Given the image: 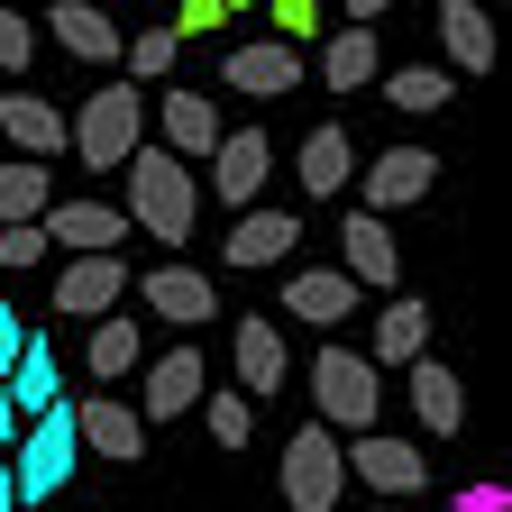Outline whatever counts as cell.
<instances>
[{"instance_id": "obj_1", "label": "cell", "mask_w": 512, "mask_h": 512, "mask_svg": "<svg viewBox=\"0 0 512 512\" xmlns=\"http://www.w3.org/2000/svg\"><path fill=\"white\" fill-rule=\"evenodd\" d=\"M119 174H128V220H138L156 247H183L192 220H202V174H192L183 156H165V147H138Z\"/></svg>"}, {"instance_id": "obj_2", "label": "cell", "mask_w": 512, "mask_h": 512, "mask_svg": "<svg viewBox=\"0 0 512 512\" xmlns=\"http://www.w3.org/2000/svg\"><path fill=\"white\" fill-rule=\"evenodd\" d=\"M138 147H147V101H138V83H101L74 119H64V156H83L92 174H119Z\"/></svg>"}, {"instance_id": "obj_3", "label": "cell", "mask_w": 512, "mask_h": 512, "mask_svg": "<svg viewBox=\"0 0 512 512\" xmlns=\"http://www.w3.org/2000/svg\"><path fill=\"white\" fill-rule=\"evenodd\" d=\"M74 403H55V412H37L28 430H19V448L0 458V476H10V494H19V512L28 503H55L64 494V476H74Z\"/></svg>"}, {"instance_id": "obj_4", "label": "cell", "mask_w": 512, "mask_h": 512, "mask_svg": "<svg viewBox=\"0 0 512 512\" xmlns=\"http://www.w3.org/2000/svg\"><path fill=\"white\" fill-rule=\"evenodd\" d=\"M311 403H320V430H348V439H366L375 430V412H384V375L357 357V348H320L311 357Z\"/></svg>"}, {"instance_id": "obj_5", "label": "cell", "mask_w": 512, "mask_h": 512, "mask_svg": "<svg viewBox=\"0 0 512 512\" xmlns=\"http://www.w3.org/2000/svg\"><path fill=\"white\" fill-rule=\"evenodd\" d=\"M339 494H348V458H339V430H293L284 439V503L293 512H339Z\"/></svg>"}, {"instance_id": "obj_6", "label": "cell", "mask_w": 512, "mask_h": 512, "mask_svg": "<svg viewBox=\"0 0 512 512\" xmlns=\"http://www.w3.org/2000/svg\"><path fill=\"white\" fill-rule=\"evenodd\" d=\"M266 165H275V138H266V128H220V147L202 156V174H211V202L256 211V202H266Z\"/></svg>"}, {"instance_id": "obj_7", "label": "cell", "mask_w": 512, "mask_h": 512, "mask_svg": "<svg viewBox=\"0 0 512 512\" xmlns=\"http://www.w3.org/2000/svg\"><path fill=\"white\" fill-rule=\"evenodd\" d=\"M74 448L83 458H110V467H138L147 458V421L128 394H83L74 403Z\"/></svg>"}, {"instance_id": "obj_8", "label": "cell", "mask_w": 512, "mask_h": 512, "mask_svg": "<svg viewBox=\"0 0 512 512\" xmlns=\"http://www.w3.org/2000/svg\"><path fill=\"white\" fill-rule=\"evenodd\" d=\"M202 394H211V366H202V348L183 339V348H165V357L147 366V394H138V421H147V430H156V421H183V412L202 403Z\"/></svg>"}, {"instance_id": "obj_9", "label": "cell", "mask_w": 512, "mask_h": 512, "mask_svg": "<svg viewBox=\"0 0 512 512\" xmlns=\"http://www.w3.org/2000/svg\"><path fill=\"white\" fill-rule=\"evenodd\" d=\"M220 83L247 92V101H284V92L302 83V46H284V37H247V46H229Z\"/></svg>"}, {"instance_id": "obj_10", "label": "cell", "mask_w": 512, "mask_h": 512, "mask_svg": "<svg viewBox=\"0 0 512 512\" xmlns=\"http://www.w3.org/2000/svg\"><path fill=\"white\" fill-rule=\"evenodd\" d=\"M46 247H74V256H119L128 247V211L110 202H46Z\"/></svg>"}, {"instance_id": "obj_11", "label": "cell", "mask_w": 512, "mask_h": 512, "mask_svg": "<svg viewBox=\"0 0 512 512\" xmlns=\"http://www.w3.org/2000/svg\"><path fill=\"white\" fill-rule=\"evenodd\" d=\"M339 247H348V284L357 293H394L403 284V247H394V229H384L375 211H348V229H339Z\"/></svg>"}, {"instance_id": "obj_12", "label": "cell", "mask_w": 512, "mask_h": 512, "mask_svg": "<svg viewBox=\"0 0 512 512\" xmlns=\"http://www.w3.org/2000/svg\"><path fill=\"white\" fill-rule=\"evenodd\" d=\"M128 302V266L119 256H74V266L55 275V311L64 320H110Z\"/></svg>"}, {"instance_id": "obj_13", "label": "cell", "mask_w": 512, "mask_h": 512, "mask_svg": "<svg viewBox=\"0 0 512 512\" xmlns=\"http://www.w3.org/2000/svg\"><path fill=\"white\" fill-rule=\"evenodd\" d=\"M339 458H348V476H366L375 494H421V448L412 439H384V430H366V439H339Z\"/></svg>"}, {"instance_id": "obj_14", "label": "cell", "mask_w": 512, "mask_h": 512, "mask_svg": "<svg viewBox=\"0 0 512 512\" xmlns=\"http://www.w3.org/2000/svg\"><path fill=\"white\" fill-rule=\"evenodd\" d=\"M430 183H439V156H430V147H384V156L357 174L366 211H403V202H421Z\"/></svg>"}, {"instance_id": "obj_15", "label": "cell", "mask_w": 512, "mask_h": 512, "mask_svg": "<svg viewBox=\"0 0 512 512\" xmlns=\"http://www.w3.org/2000/svg\"><path fill=\"white\" fill-rule=\"evenodd\" d=\"M366 366H412V357H430V302L421 293H394L375 311V339L357 348Z\"/></svg>"}, {"instance_id": "obj_16", "label": "cell", "mask_w": 512, "mask_h": 512, "mask_svg": "<svg viewBox=\"0 0 512 512\" xmlns=\"http://www.w3.org/2000/svg\"><path fill=\"white\" fill-rule=\"evenodd\" d=\"M229 357H238V394H247V403H256V394H284V375H293V357H284V330H275V311H266V320H238Z\"/></svg>"}, {"instance_id": "obj_17", "label": "cell", "mask_w": 512, "mask_h": 512, "mask_svg": "<svg viewBox=\"0 0 512 512\" xmlns=\"http://www.w3.org/2000/svg\"><path fill=\"white\" fill-rule=\"evenodd\" d=\"M156 128H165V156H183V165H202L211 147H220V110L202 101V92H156Z\"/></svg>"}, {"instance_id": "obj_18", "label": "cell", "mask_w": 512, "mask_h": 512, "mask_svg": "<svg viewBox=\"0 0 512 512\" xmlns=\"http://www.w3.org/2000/svg\"><path fill=\"white\" fill-rule=\"evenodd\" d=\"M403 403L421 412V430H430V439H448V430L467 421V384L448 375L439 357H412V366H403Z\"/></svg>"}, {"instance_id": "obj_19", "label": "cell", "mask_w": 512, "mask_h": 512, "mask_svg": "<svg viewBox=\"0 0 512 512\" xmlns=\"http://www.w3.org/2000/svg\"><path fill=\"white\" fill-rule=\"evenodd\" d=\"M138 302H147L156 320H183V330L220 320V293H211V275H192V266H156V275L138 284Z\"/></svg>"}, {"instance_id": "obj_20", "label": "cell", "mask_w": 512, "mask_h": 512, "mask_svg": "<svg viewBox=\"0 0 512 512\" xmlns=\"http://www.w3.org/2000/svg\"><path fill=\"white\" fill-rule=\"evenodd\" d=\"M293 247H302V220L256 202V211L229 220V247H220V256H229V266H275V256H293Z\"/></svg>"}, {"instance_id": "obj_21", "label": "cell", "mask_w": 512, "mask_h": 512, "mask_svg": "<svg viewBox=\"0 0 512 512\" xmlns=\"http://www.w3.org/2000/svg\"><path fill=\"white\" fill-rule=\"evenodd\" d=\"M284 311L311 320V330H339V320H357V284H348L339 266H302V275L284 284Z\"/></svg>"}, {"instance_id": "obj_22", "label": "cell", "mask_w": 512, "mask_h": 512, "mask_svg": "<svg viewBox=\"0 0 512 512\" xmlns=\"http://www.w3.org/2000/svg\"><path fill=\"white\" fill-rule=\"evenodd\" d=\"M55 46H64V55H83V64H119L128 28H110L101 0H55Z\"/></svg>"}, {"instance_id": "obj_23", "label": "cell", "mask_w": 512, "mask_h": 512, "mask_svg": "<svg viewBox=\"0 0 512 512\" xmlns=\"http://www.w3.org/2000/svg\"><path fill=\"white\" fill-rule=\"evenodd\" d=\"M0 138H10L28 165H46V156H64V110L37 101V92H10L0 101Z\"/></svg>"}, {"instance_id": "obj_24", "label": "cell", "mask_w": 512, "mask_h": 512, "mask_svg": "<svg viewBox=\"0 0 512 512\" xmlns=\"http://www.w3.org/2000/svg\"><path fill=\"white\" fill-rule=\"evenodd\" d=\"M439 37H448V74H494V10L439 0Z\"/></svg>"}, {"instance_id": "obj_25", "label": "cell", "mask_w": 512, "mask_h": 512, "mask_svg": "<svg viewBox=\"0 0 512 512\" xmlns=\"http://www.w3.org/2000/svg\"><path fill=\"white\" fill-rule=\"evenodd\" d=\"M384 74V46H375V28H330V46H320V83H330L339 101L348 92H366Z\"/></svg>"}, {"instance_id": "obj_26", "label": "cell", "mask_w": 512, "mask_h": 512, "mask_svg": "<svg viewBox=\"0 0 512 512\" xmlns=\"http://www.w3.org/2000/svg\"><path fill=\"white\" fill-rule=\"evenodd\" d=\"M293 165H302V192H311V202H330V192H348V174H357V138H348V128H311Z\"/></svg>"}, {"instance_id": "obj_27", "label": "cell", "mask_w": 512, "mask_h": 512, "mask_svg": "<svg viewBox=\"0 0 512 512\" xmlns=\"http://www.w3.org/2000/svg\"><path fill=\"white\" fill-rule=\"evenodd\" d=\"M0 384H10V412L19 421H37V412H55L64 394H55V339H37L28 330V348H19V366L10 375H0Z\"/></svg>"}, {"instance_id": "obj_28", "label": "cell", "mask_w": 512, "mask_h": 512, "mask_svg": "<svg viewBox=\"0 0 512 512\" xmlns=\"http://www.w3.org/2000/svg\"><path fill=\"white\" fill-rule=\"evenodd\" d=\"M375 83H384V101L412 110V119H430V110L458 101V74H448V64H403V74H375Z\"/></svg>"}, {"instance_id": "obj_29", "label": "cell", "mask_w": 512, "mask_h": 512, "mask_svg": "<svg viewBox=\"0 0 512 512\" xmlns=\"http://www.w3.org/2000/svg\"><path fill=\"white\" fill-rule=\"evenodd\" d=\"M46 202H55L46 165H28V156H10V165H0V229H19V220H46Z\"/></svg>"}, {"instance_id": "obj_30", "label": "cell", "mask_w": 512, "mask_h": 512, "mask_svg": "<svg viewBox=\"0 0 512 512\" xmlns=\"http://www.w3.org/2000/svg\"><path fill=\"white\" fill-rule=\"evenodd\" d=\"M138 357H147V330H138V320H92V375L101 384H119Z\"/></svg>"}, {"instance_id": "obj_31", "label": "cell", "mask_w": 512, "mask_h": 512, "mask_svg": "<svg viewBox=\"0 0 512 512\" xmlns=\"http://www.w3.org/2000/svg\"><path fill=\"white\" fill-rule=\"evenodd\" d=\"M119 55H128V83H165V74H174V55H183V37H174V28H138Z\"/></svg>"}, {"instance_id": "obj_32", "label": "cell", "mask_w": 512, "mask_h": 512, "mask_svg": "<svg viewBox=\"0 0 512 512\" xmlns=\"http://www.w3.org/2000/svg\"><path fill=\"white\" fill-rule=\"evenodd\" d=\"M202 412H211V439L220 448H247L256 439V403L247 394H202Z\"/></svg>"}, {"instance_id": "obj_33", "label": "cell", "mask_w": 512, "mask_h": 512, "mask_svg": "<svg viewBox=\"0 0 512 512\" xmlns=\"http://www.w3.org/2000/svg\"><path fill=\"white\" fill-rule=\"evenodd\" d=\"M46 256V229L37 220H19V229H0V275H19V266H37Z\"/></svg>"}, {"instance_id": "obj_34", "label": "cell", "mask_w": 512, "mask_h": 512, "mask_svg": "<svg viewBox=\"0 0 512 512\" xmlns=\"http://www.w3.org/2000/svg\"><path fill=\"white\" fill-rule=\"evenodd\" d=\"M28 55H37L28 19H19V10H0V74H28Z\"/></svg>"}, {"instance_id": "obj_35", "label": "cell", "mask_w": 512, "mask_h": 512, "mask_svg": "<svg viewBox=\"0 0 512 512\" xmlns=\"http://www.w3.org/2000/svg\"><path fill=\"white\" fill-rule=\"evenodd\" d=\"M320 28V0H275V37L293 46V37H311Z\"/></svg>"}, {"instance_id": "obj_36", "label": "cell", "mask_w": 512, "mask_h": 512, "mask_svg": "<svg viewBox=\"0 0 512 512\" xmlns=\"http://www.w3.org/2000/svg\"><path fill=\"white\" fill-rule=\"evenodd\" d=\"M220 19H229V0H183V10H174V37H202Z\"/></svg>"}, {"instance_id": "obj_37", "label": "cell", "mask_w": 512, "mask_h": 512, "mask_svg": "<svg viewBox=\"0 0 512 512\" xmlns=\"http://www.w3.org/2000/svg\"><path fill=\"white\" fill-rule=\"evenodd\" d=\"M458 512H512V494L494 476H476V485H458Z\"/></svg>"}, {"instance_id": "obj_38", "label": "cell", "mask_w": 512, "mask_h": 512, "mask_svg": "<svg viewBox=\"0 0 512 512\" xmlns=\"http://www.w3.org/2000/svg\"><path fill=\"white\" fill-rule=\"evenodd\" d=\"M19 348H28V320H10V311H0V375L19 366Z\"/></svg>"}, {"instance_id": "obj_39", "label": "cell", "mask_w": 512, "mask_h": 512, "mask_svg": "<svg viewBox=\"0 0 512 512\" xmlns=\"http://www.w3.org/2000/svg\"><path fill=\"white\" fill-rule=\"evenodd\" d=\"M19 430H28V421L10 412V384H0V458H10V448H19Z\"/></svg>"}, {"instance_id": "obj_40", "label": "cell", "mask_w": 512, "mask_h": 512, "mask_svg": "<svg viewBox=\"0 0 512 512\" xmlns=\"http://www.w3.org/2000/svg\"><path fill=\"white\" fill-rule=\"evenodd\" d=\"M384 10H394V0H348V19H357V28H375Z\"/></svg>"}, {"instance_id": "obj_41", "label": "cell", "mask_w": 512, "mask_h": 512, "mask_svg": "<svg viewBox=\"0 0 512 512\" xmlns=\"http://www.w3.org/2000/svg\"><path fill=\"white\" fill-rule=\"evenodd\" d=\"M0 512H19V494H10V476H0Z\"/></svg>"}, {"instance_id": "obj_42", "label": "cell", "mask_w": 512, "mask_h": 512, "mask_svg": "<svg viewBox=\"0 0 512 512\" xmlns=\"http://www.w3.org/2000/svg\"><path fill=\"white\" fill-rule=\"evenodd\" d=\"M476 10H503V0H476Z\"/></svg>"}, {"instance_id": "obj_43", "label": "cell", "mask_w": 512, "mask_h": 512, "mask_svg": "<svg viewBox=\"0 0 512 512\" xmlns=\"http://www.w3.org/2000/svg\"><path fill=\"white\" fill-rule=\"evenodd\" d=\"M375 512H384V503H375Z\"/></svg>"}]
</instances>
